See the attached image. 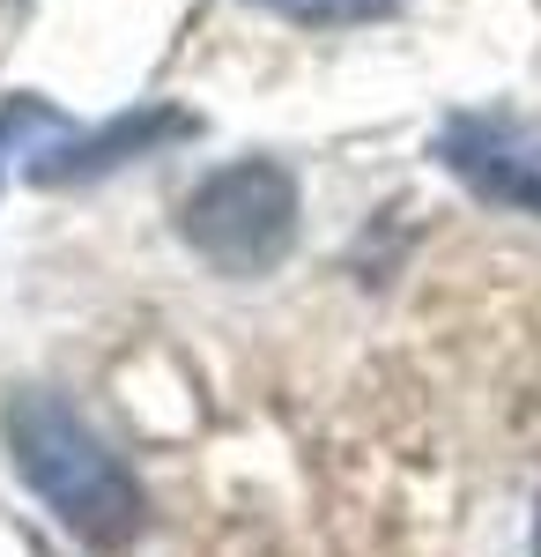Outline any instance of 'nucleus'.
I'll use <instances>...</instances> for the list:
<instances>
[{
	"label": "nucleus",
	"mask_w": 541,
	"mask_h": 557,
	"mask_svg": "<svg viewBox=\"0 0 541 557\" xmlns=\"http://www.w3.org/2000/svg\"><path fill=\"white\" fill-rule=\"evenodd\" d=\"M252 8H267V15H282V23H312V30H341V23H378V15H393L401 0H252Z\"/></svg>",
	"instance_id": "nucleus-5"
},
{
	"label": "nucleus",
	"mask_w": 541,
	"mask_h": 557,
	"mask_svg": "<svg viewBox=\"0 0 541 557\" xmlns=\"http://www.w3.org/2000/svg\"><path fill=\"white\" fill-rule=\"evenodd\" d=\"M534 557H541V520H534Z\"/></svg>",
	"instance_id": "nucleus-6"
},
{
	"label": "nucleus",
	"mask_w": 541,
	"mask_h": 557,
	"mask_svg": "<svg viewBox=\"0 0 541 557\" xmlns=\"http://www.w3.org/2000/svg\"><path fill=\"white\" fill-rule=\"evenodd\" d=\"M178 231L223 275H267L297 246V178L275 157H238L186 194Z\"/></svg>",
	"instance_id": "nucleus-2"
},
{
	"label": "nucleus",
	"mask_w": 541,
	"mask_h": 557,
	"mask_svg": "<svg viewBox=\"0 0 541 557\" xmlns=\"http://www.w3.org/2000/svg\"><path fill=\"white\" fill-rule=\"evenodd\" d=\"M8 438H15V461L38 483V498L67 520L89 543H126L141 528V491L134 475L97 446V431L83 417H67L60 401L30 394L15 417H8Z\"/></svg>",
	"instance_id": "nucleus-1"
},
{
	"label": "nucleus",
	"mask_w": 541,
	"mask_h": 557,
	"mask_svg": "<svg viewBox=\"0 0 541 557\" xmlns=\"http://www.w3.org/2000/svg\"><path fill=\"white\" fill-rule=\"evenodd\" d=\"M438 164L490 209L541 215V127L519 112H453L438 127Z\"/></svg>",
	"instance_id": "nucleus-3"
},
{
	"label": "nucleus",
	"mask_w": 541,
	"mask_h": 557,
	"mask_svg": "<svg viewBox=\"0 0 541 557\" xmlns=\"http://www.w3.org/2000/svg\"><path fill=\"white\" fill-rule=\"evenodd\" d=\"M178 134H201V120H193V112H171V104H149V112H126V120H112V127H97V134H67L60 149H45L30 172H38L45 186H60V178L112 172V164L156 149V141H178Z\"/></svg>",
	"instance_id": "nucleus-4"
}]
</instances>
